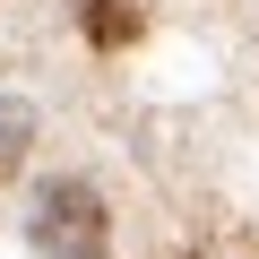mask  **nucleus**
<instances>
[{"mask_svg": "<svg viewBox=\"0 0 259 259\" xmlns=\"http://www.w3.org/2000/svg\"><path fill=\"white\" fill-rule=\"evenodd\" d=\"M26 242H35L44 259H112V216H104V190H95L87 173H52V182H35Z\"/></svg>", "mask_w": 259, "mask_h": 259, "instance_id": "obj_1", "label": "nucleus"}, {"mask_svg": "<svg viewBox=\"0 0 259 259\" xmlns=\"http://www.w3.org/2000/svg\"><path fill=\"white\" fill-rule=\"evenodd\" d=\"M78 9V35L95 52H121V44H139V0H69Z\"/></svg>", "mask_w": 259, "mask_h": 259, "instance_id": "obj_2", "label": "nucleus"}, {"mask_svg": "<svg viewBox=\"0 0 259 259\" xmlns=\"http://www.w3.org/2000/svg\"><path fill=\"white\" fill-rule=\"evenodd\" d=\"M35 147V104L26 95H0V173H18Z\"/></svg>", "mask_w": 259, "mask_h": 259, "instance_id": "obj_3", "label": "nucleus"}]
</instances>
